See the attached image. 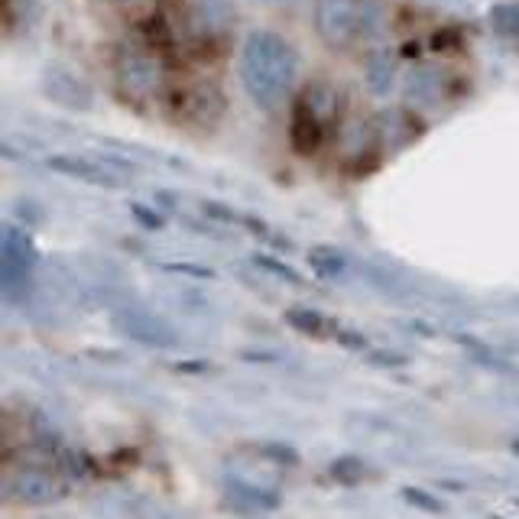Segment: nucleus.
I'll list each match as a JSON object with an SVG mask.
<instances>
[{"instance_id": "3", "label": "nucleus", "mask_w": 519, "mask_h": 519, "mask_svg": "<svg viewBox=\"0 0 519 519\" xmlns=\"http://www.w3.org/2000/svg\"><path fill=\"white\" fill-rule=\"evenodd\" d=\"M156 78H159L156 65L150 59L137 56V52H130V56L121 59V82H124V88L130 91V95L146 98L156 88Z\"/></svg>"}, {"instance_id": "5", "label": "nucleus", "mask_w": 519, "mask_h": 519, "mask_svg": "<svg viewBox=\"0 0 519 519\" xmlns=\"http://www.w3.org/2000/svg\"><path fill=\"white\" fill-rule=\"evenodd\" d=\"M127 331L133 338H140L143 344H172L176 341L172 328L163 325V322H156V318H150V315H130Z\"/></svg>"}, {"instance_id": "1", "label": "nucleus", "mask_w": 519, "mask_h": 519, "mask_svg": "<svg viewBox=\"0 0 519 519\" xmlns=\"http://www.w3.org/2000/svg\"><path fill=\"white\" fill-rule=\"evenodd\" d=\"M241 78L254 104L263 111H276L296 82V52L276 33H254L241 56Z\"/></svg>"}, {"instance_id": "7", "label": "nucleus", "mask_w": 519, "mask_h": 519, "mask_svg": "<svg viewBox=\"0 0 519 519\" xmlns=\"http://www.w3.org/2000/svg\"><path fill=\"white\" fill-rule=\"evenodd\" d=\"M17 494L30 497V500H52V497L59 494V487L52 484L49 477H43V474L30 471V474H23L20 481H17Z\"/></svg>"}, {"instance_id": "2", "label": "nucleus", "mask_w": 519, "mask_h": 519, "mask_svg": "<svg viewBox=\"0 0 519 519\" xmlns=\"http://www.w3.org/2000/svg\"><path fill=\"white\" fill-rule=\"evenodd\" d=\"M383 0H315V26L328 46L348 49L377 36Z\"/></svg>"}, {"instance_id": "4", "label": "nucleus", "mask_w": 519, "mask_h": 519, "mask_svg": "<svg viewBox=\"0 0 519 519\" xmlns=\"http://www.w3.org/2000/svg\"><path fill=\"white\" fill-rule=\"evenodd\" d=\"M322 137V117L315 108H309V101H302L296 114H292V146L299 153H312Z\"/></svg>"}, {"instance_id": "6", "label": "nucleus", "mask_w": 519, "mask_h": 519, "mask_svg": "<svg viewBox=\"0 0 519 519\" xmlns=\"http://www.w3.org/2000/svg\"><path fill=\"white\" fill-rule=\"evenodd\" d=\"M406 95H409V101H416V104H429V101H435L438 95H442V82H438V72H435V69H419V72H412Z\"/></svg>"}, {"instance_id": "8", "label": "nucleus", "mask_w": 519, "mask_h": 519, "mask_svg": "<svg viewBox=\"0 0 519 519\" xmlns=\"http://www.w3.org/2000/svg\"><path fill=\"white\" fill-rule=\"evenodd\" d=\"M52 169H59V172H69V176H78V179H85V182H101V185H114V179L108 176L104 169L98 166H91V163H72V159H52L49 163Z\"/></svg>"}]
</instances>
